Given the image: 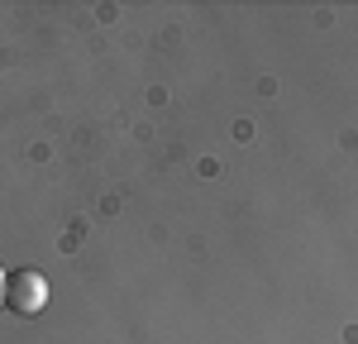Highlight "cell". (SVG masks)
I'll list each match as a JSON object with an SVG mask.
<instances>
[{"label": "cell", "instance_id": "cell-1", "mask_svg": "<svg viewBox=\"0 0 358 344\" xmlns=\"http://www.w3.org/2000/svg\"><path fill=\"white\" fill-rule=\"evenodd\" d=\"M5 306L15 315H38L48 306V278L38 273V268H20V273H10V282H5Z\"/></svg>", "mask_w": 358, "mask_h": 344}, {"label": "cell", "instance_id": "cell-2", "mask_svg": "<svg viewBox=\"0 0 358 344\" xmlns=\"http://www.w3.org/2000/svg\"><path fill=\"white\" fill-rule=\"evenodd\" d=\"M5 282H10V273L0 268V306H5Z\"/></svg>", "mask_w": 358, "mask_h": 344}]
</instances>
